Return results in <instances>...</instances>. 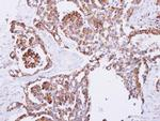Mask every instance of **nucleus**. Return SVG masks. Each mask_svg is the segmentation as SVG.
<instances>
[{
  "instance_id": "obj_1",
  "label": "nucleus",
  "mask_w": 160,
  "mask_h": 121,
  "mask_svg": "<svg viewBox=\"0 0 160 121\" xmlns=\"http://www.w3.org/2000/svg\"><path fill=\"white\" fill-rule=\"evenodd\" d=\"M24 61L28 68H33V66H35L38 63V57L33 51L29 50L24 56Z\"/></svg>"
}]
</instances>
